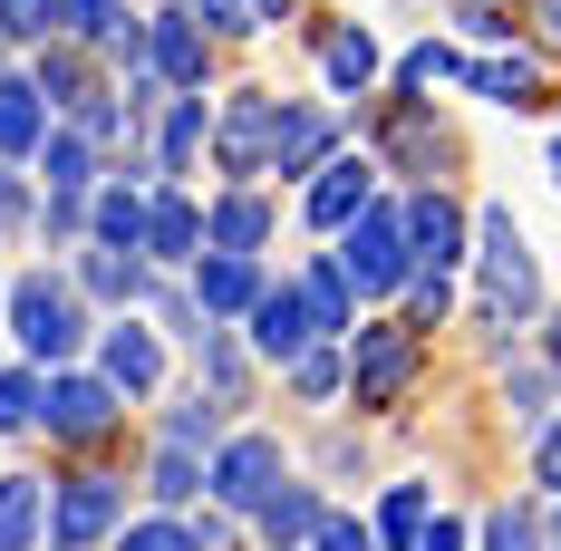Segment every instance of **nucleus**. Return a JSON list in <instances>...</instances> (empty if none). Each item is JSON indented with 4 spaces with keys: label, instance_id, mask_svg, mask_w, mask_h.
<instances>
[{
    "label": "nucleus",
    "instance_id": "37998d69",
    "mask_svg": "<svg viewBox=\"0 0 561 551\" xmlns=\"http://www.w3.org/2000/svg\"><path fill=\"white\" fill-rule=\"evenodd\" d=\"M407 551H465V523H455V513H426V532H416Z\"/></svg>",
    "mask_w": 561,
    "mask_h": 551
},
{
    "label": "nucleus",
    "instance_id": "49530a36",
    "mask_svg": "<svg viewBox=\"0 0 561 551\" xmlns=\"http://www.w3.org/2000/svg\"><path fill=\"white\" fill-rule=\"evenodd\" d=\"M455 20H465V30H474V39H504V30H513V20H504V10H494V0H465V10H455Z\"/></svg>",
    "mask_w": 561,
    "mask_h": 551
},
{
    "label": "nucleus",
    "instance_id": "7ed1b4c3",
    "mask_svg": "<svg viewBox=\"0 0 561 551\" xmlns=\"http://www.w3.org/2000/svg\"><path fill=\"white\" fill-rule=\"evenodd\" d=\"M416 368H426V330H416V320L348 330V397H358V406H407Z\"/></svg>",
    "mask_w": 561,
    "mask_h": 551
},
{
    "label": "nucleus",
    "instance_id": "a878e982",
    "mask_svg": "<svg viewBox=\"0 0 561 551\" xmlns=\"http://www.w3.org/2000/svg\"><path fill=\"white\" fill-rule=\"evenodd\" d=\"M272 165L280 174H320V165H330V116L290 107V116H280V156H272Z\"/></svg>",
    "mask_w": 561,
    "mask_h": 551
},
{
    "label": "nucleus",
    "instance_id": "09e8293b",
    "mask_svg": "<svg viewBox=\"0 0 561 551\" xmlns=\"http://www.w3.org/2000/svg\"><path fill=\"white\" fill-rule=\"evenodd\" d=\"M252 10H262V20H290V0H252Z\"/></svg>",
    "mask_w": 561,
    "mask_h": 551
},
{
    "label": "nucleus",
    "instance_id": "3c124183",
    "mask_svg": "<svg viewBox=\"0 0 561 551\" xmlns=\"http://www.w3.org/2000/svg\"><path fill=\"white\" fill-rule=\"evenodd\" d=\"M552 184H561V136H552Z\"/></svg>",
    "mask_w": 561,
    "mask_h": 551
},
{
    "label": "nucleus",
    "instance_id": "c03bdc74",
    "mask_svg": "<svg viewBox=\"0 0 561 551\" xmlns=\"http://www.w3.org/2000/svg\"><path fill=\"white\" fill-rule=\"evenodd\" d=\"M533 484H552V494H561V426L533 436Z\"/></svg>",
    "mask_w": 561,
    "mask_h": 551
},
{
    "label": "nucleus",
    "instance_id": "8fccbe9b",
    "mask_svg": "<svg viewBox=\"0 0 561 551\" xmlns=\"http://www.w3.org/2000/svg\"><path fill=\"white\" fill-rule=\"evenodd\" d=\"M542 30H552V39H561V0H542Z\"/></svg>",
    "mask_w": 561,
    "mask_h": 551
},
{
    "label": "nucleus",
    "instance_id": "20e7f679",
    "mask_svg": "<svg viewBox=\"0 0 561 551\" xmlns=\"http://www.w3.org/2000/svg\"><path fill=\"white\" fill-rule=\"evenodd\" d=\"M10 330H20V348L39 358V368H68L78 358V338H88V310H78V290L49 272L10 280Z\"/></svg>",
    "mask_w": 561,
    "mask_h": 551
},
{
    "label": "nucleus",
    "instance_id": "4c0bfd02",
    "mask_svg": "<svg viewBox=\"0 0 561 551\" xmlns=\"http://www.w3.org/2000/svg\"><path fill=\"white\" fill-rule=\"evenodd\" d=\"M194 484H204V474H194V445H165V455H156V484H146V494H156V503H194Z\"/></svg>",
    "mask_w": 561,
    "mask_h": 551
},
{
    "label": "nucleus",
    "instance_id": "de8ad7c7",
    "mask_svg": "<svg viewBox=\"0 0 561 551\" xmlns=\"http://www.w3.org/2000/svg\"><path fill=\"white\" fill-rule=\"evenodd\" d=\"M30 214H39V204H30V184L0 165V222H30Z\"/></svg>",
    "mask_w": 561,
    "mask_h": 551
},
{
    "label": "nucleus",
    "instance_id": "c85d7f7f",
    "mask_svg": "<svg viewBox=\"0 0 561 551\" xmlns=\"http://www.w3.org/2000/svg\"><path fill=\"white\" fill-rule=\"evenodd\" d=\"M388 156H397V165H416V174H436L455 146H446V126H426L416 107H397V116H388Z\"/></svg>",
    "mask_w": 561,
    "mask_h": 551
},
{
    "label": "nucleus",
    "instance_id": "423d86ee",
    "mask_svg": "<svg viewBox=\"0 0 561 551\" xmlns=\"http://www.w3.org/2000/svg\"><path fill=\"white\" fill-rule=\"evenodd\" d=\"M280 97L272 88H242V97H232L224 107V126H214V156H224V174H262L280 156Z\"/></svg>",
    "mask_w": 561,
    "mask_h": 551
},
{
    "label": "nucleus",
    "instance_id": "0eeeda50",
    "mask_svg": "<svg viewBox=\"0 0 561 551\" xmlns=\"http://www.w3.org/2000/svg\"><path fill=\"white\" fill-rule=\"evenodd\" d=\"M116 406H126V397H116L107 378H88V368H58L49 378V406H39V426H49L58 445H98L116 426Z\"/></svg>",
    "mask_w": 561,
    "mask_h": 551
},
{
    "label": "nucleus",
    "instance_id": "864d4df0",
    "mask_svg": "<svg viewBox=\"0 0 561 551\" xmlns=\"http://www.w3.org/2000/svg\"><path fill=\"white\" fill-rule=\"evenodd\" d=\"M552 551H561V532H552Z\"/></svg>",
    "mask_w": 561,
    "mask_h": 551
},
{
    "label": "nucleus",
    "instance_id": "79ce46f5",
    "mask_svg": "<svg viewBox=\"0 0 561 551\" xmlns=\"http://www.w3.org/2000/svg\"><path fill=\"white\" fill-rule=\"evenodd\" d=\"M407 300H416V330H436V320H446V300H455V280H446V272H407Z\"/></svg>",
    "mask_w": 561,
    "mask_h": 551
},
{
    "label": "nucleus",
    "instance_id": "dca6fc26",
    "mask_svg": "<svg viewBox=\"0 0 561 551\" xmlns=\"http://www.w3.org/2000/svg\"><path fill=\"white\" fill-rule=\"evenodd\" d=\"M58 39H98V49L136 58L146 49V20H136L126 0H58Z\"/></svg>",
    "mask_w": 561,
    "mask_h": 551
},
{
    "label": "nucleus",
    "instance_id": "603ef678",
    "mask_svg": "<svg viewBox=\"0 0 561 551\" xmlns=\"http://www.w3.org/2000/svg\"><path fill=\"white\" fill-rule=\"evenodd\" d=\"M272 551H320V542H272Z\"/></svg>",
    "mask_w": 561,
    "mask_h": 551
},
{
    "label": "nucleus",
    "instance_id": "f03ea898",
    "mask_svg": "<svg viewBox=\"0 0 561 551\" xmlns=\"http://www.w3.org/2000/svg\"><path fill=\"white\" fill-rule=\"evenodd\" d=\"M474 242H484V320H494V330L533 320V310H542V272H533L523 222H513L504 204H484V214H474Z\"/></svg>",
    "mask_w": 561,
    "mask_h": 551
},
{
    "label": "nucleus",
    "instance_id": "c756f323",
    "mask_svg": "<svg viewBox=\"0 0 561 551\" xmlns=\"http://www.w3.org/2000/svg\"><path fill=\"white\" fill-rule=\"evenodd\" d=\"M39 406H49V378L39 368H0V436L39 426Z\"/></svg>",
    "mask_w": 561,
    "mask_h": 551
},
{
    "label": "nucleus",
    "instance_id": "f3484780",
    "mask_svg": "<svg viewBox=\"0 0 561 551\" xmlns=\"http://www.w3.org/2000/svg\"><path fill=\"white\" fill-rule=\"evenodd\" d=\"M368 194H378V165H368V156H330V165H320V184H310V222H320V232H339Z\"/></svg>",
    "mask_w": 561,
    "mask_h": 551
},
{
    "label": "nucleus",
    "instance_id": "72a5a7b5",
    "mask_svg": "<svg viewBox=\"0 0 561 551\" xmlns=\"http://www.w3.org/2000/svg\"><path fill=\"white\" fill-rule=\"evenodd\" d=\"M484 551H542V523H533L523 503H494V513H484Z\"/></svg>",
    "mask_w": 561,
    "mask_h": 551
},
{
    "label": "nucleus",
    "instance_id": "bb28decb",
    "mask_svg": "<svg viewBox=\"0 0 561 551\" xmlns=\"http://www.w3.org/2000/svg\"><path fill=\"white\" fill-rule=\"evenodd\" d=\"M320 523H330V503L310 494V484H280V494L262 503V532H272V542H320Z\"/></svg>",
    "mask_w": 561,
    "mask_h": 551
},
{
    "label": "nucleus",
    "instance_id": "a19ab883",
    "mask_svg": "<svg viewBox=\"0 0 561 551\" xmlns=\"http://www.w3.org/2000/svg\"><path fill=\"white\" fill-rule=\"evenodd\" d=\"M184 10H194L214 39H242V30H262V10H252V0H184Z\"/></svg>",
    "mask_w": 561,
    "mask_h": 551
},
{
    "label": "nucleus",
    "instance_id": "a211bd4d",
    "mask_svg": "<svg viewBox=\"0 0 561 551\" xmlns=\"http://www.w3.org/2000/svg\"><path fill=\"white\" fill-rule=\"evenodd\" d=\"M78 290H98V300H116V310H126V300H146L156 280H146V252H116V242H88V252H78Z\"/></svg>",
    "mask_w": 561,
    "mask_h": 551
},
{
    "label": "nucleus",
    "instance_id": "6e6552de",
    "mask_svg": "<svg viewBox=\"0 0 561 551\" xmlns=\"http://www.w3.org/2000/svg\"><path fill=\"white\" fill-rule=\"evenodd\" d=\"M204 484H214L232 513H262V503L290 484V464H280L272 436H224V455H214V474H204Z\"/></svg>",
    "mask_w": 561,
    "mask_h": 551
},
{
    "label": "nucleus",
    "instance_id": "ddd939ff",
    "mask_svg": "<svg viewBox=\"0 0 561 551\" xmlns=\"http://www.w3.org/2000/svg\"><path fill=\"white\" fill-rule=\"evenodd\" d=\"M146 49H156V78H174V88H204V20L194 10H156L146 20Z\"/></svg>",
    "mask_w": 561,
    "mask_h": 551
},
{
    "label": "nucleus",
    "instance_id": "e433bc0d",
    "mask_svg": "<svg viewBox=\"0 0 561 551\" xmlns=\"http://www.w3.org/2000/svg\"><path fill=\"white\" fill-rule=\"evenodd\" d=\"M339 378H348L339 348H300V358H290V387H300V397H339Z\"/></svg>",
    "mask_w": 561,
    "mask_h": 551
},
{
    "label": "nucleus",
    "instance_id": "a18cd8bd",
    "mask_svg": "<svg viewBox=\"0 0 561 551\" xmlns=\"http://www.w3.org/2000/svg\"><path fill=\"white\" fill-rule=\"evenodd\" d=\"M320 551H378V542H368V532H358L348 513H330V523H320Z\"/></svg>",
    "mask_w": 561,
    "mask_h": 551
},
{
    "label": "nucleus",
    "instance_id": "cd10ccee",
    "mask_svg": "<svg viewBox=\"0 0 561 551\" xmlns=\"http://www.w3.org/2000/svg\"><path fill=\"white\" fill-rule=\"evenodd\" d=\"M465 78H474L484 97H504V107H542V68H533L523 49H513V58H474Z\"/></svg>",
    "mask_w": 561,
    "mask_h": 551
},
{
    "label": "nucleus",
    "instance_id": "393cba45",
    "mask_svg": "<svg viewBox=\"0 0 561 551\" xmlns=\"http://www.w3.org/2000/svg\"><path fill=\"white\" fill-rule=\"evenodd\" d=\"M320 68H330V88H339V97H358V88L378 78V39L348 20V30H330V39H320Z\"/></svg>",
    "mask_w": 561,
    "mask_h": 551
},
{
    "label": "nucleus",
    "instance_id": "4468645a",
    "mask_svg": "<svg viewBox=\"0 0 561 551\" xmlns=\"http://www.w3.org/2000/svg\"><path fill=\"white\" fill-rule=\"evenodd\" d=\"M39 184L68 194V204H88V194H98V136H88V126H49V136H39Z\"/></svg>",
    "mask_w": 561,
    "mask_h": 551
},
{
    "label": "nucleus",
    "instance_id": "473e14b6",
    "mask_svg": "<svg viewBox=\"0 0 561 551\" xmlns=\"http://www.w3.org/2000/svg\"><path fill=\"white\" fill-rule=\"evenodd\" d=\"M165 445H224V397H214V406H204V397H184V406L165 416Z\"/></svg>",
    "mask_w": 561,
    "mask_h": 551
},
{
    "label": "nucleus",
    "instance_id": "f704fd0d",
    "mask_svg": "<svg viewBox=\"0 0 561 551\" xmlns=\"http://www.w3.org/2000/svg\"><path fill=\"white\" fill-rule=\"evenodd\" d=\"M58 30V0H0V39H20V49H39Z\"/></svg>",
    "mask_w": 561,
    "mask_h": 551
},
{
    "label": "nucleus",
    "instance_id": "9b49d317",
    "mask_svg": "<svg viewBox=\"0 0 561 551\" xmlns=\"http://www.w3.org/2000/svg\"><path fill=\"white\" fill-rule=\"evenodd\" d=\"M39 97H49L58 116H88L98 107V97H107V88H98V68H88V39H39Z\"/></svg>",
    "mask_w": 561,
    "mask_h": 551
},
{
    "label": "nucleus",
    "instance_id": "2eb2a0df",
    "mask_svg": "<svg viewBox=\"0 0 561 551\" xmlns=\"http://www.w3.org/2000/svg\"><path fill=\"white\" fill-rule=\"evenodd\" d=\"M310 300H300V280H280V290H262V300H252V348H262V358H300V348H310Z\"/></svg>",
    "mask_w": 561,
    "mask_h": 551
},
{
    "label": "nucleus",
    "instance_id": "2f4dec72",
    "mask_svg": "<svg viewBox=\"0 0 561 551\" xmlns=\"http://www.w3.org/2000/svg\"><path fill=\"white\" fill-rule=\"evenodd\" d=\"M194 146H204V88H184V97H174V116H165V174L194 165Z\"/></svg>",
    "mask_w": 561,
    "mask_h": 551
},
{
    "label": "nucleus",
    "instance_id": "ea45409f",
    "mask_svg": "<svg viewBox=\"0 0 561 551\" xmlns=\"http://www.w3.org/2000/svg\"><path fill=\"white\" fill-rule=\"evenodd\" d=\"M116 551H204V542H194V523H126Z\"/></svg>",
    "mask_w": 561,
    "mask_h": 551
},
{
    "label": "nucleus",
    "instance_id": "f8f14e48",
    "mask_svg": "<svg viewBox=\"0 0 561 551\" xmlns=\"http://www.w3.org/2000/svg\"><path fill=\"white\" fill-rule=\"evenodd\" d=\"M407 252H416V272H455L465 262V214H455L436 184L407 204Z\"/></svg>",
    "mask_w": 561,
    "mask_h": 551
},
{
    "label": "nucleus",
    "instance_id": "58836bf2",
    "mask_svg": "<svg viewBox=\"0 0 561 551\" xmlns=\"http://www.w3.org/2000/svg\"><path fill=\"white\" fill-rule=\"evenodd\" d=\"M397 78H407V88H436V78H465V58H455L446 39H426V49H407V58H397Z\"/></svg>",
    "mask_w": 561,
    "mask_h": 551
},
{
    "label": "nucleus",
    "instance_id": "f257e3e1",
    "mask_svg": "<svg viewBox=\"0 0 561 551\" xmlns=\"http://www.w3.org/2000/svg\"><path fill=\"white\" fill-rule=\"evenodd\" d=\"M339 272H348V290H368V300H388V290H407V272H416V252H407V204H358V214L339 222Z\"/></svg>",
    "mask_w": 561,
    "mask_h": 551
},
{
    "label": "nucleus",
    "instance_id": "39448f33",
    "mask_svg": "<svg viewBox=\"0 0 561 551\" xmlns=\"http://www.w3.org/2000/svg\"><path fill=\"white\" fill-rule=\"evenodd\" d=\"M116 513H126L116 474H68L49 494V551H98L116 532Z\"/></svg>",
    "mask_w": 561,
    "mask_h": 551
},
{
    "label": "nucleus",
    "instance_id": "4be33fe9",
    "mask_svg": "<svg viewBox=\"0 0 561 551\" xmlns=\"http://www.w3.org/2000/svg\"><path fill=\"white\" fill-rule=\"evenodd\" d=\"M146 252H156V262H194V252H204V214H194L184 194H156V204H146Z\"/></svg>",
    "mask_w": 561,
    "mask_h": 551
},
{
    "label": "nucleus",
    "instance_id": "412c9836",
    "mask_svg": "<svg viewBox=\"0 0 561 551\" xmlns=\"http://www.w3.org/2000/svg\"><path fill=\"white\" fill-rule=\"evenodd\" d=\"M39 136H49L39 78H0V156H39Z\"/></svg>",
    "mask_w": 561,
    "mask_h": 551
},
{
    "label": "nucleus",
    "instance_id": "1a4fd4ad",
    "mask_svg": "<svg viewBox=\"0 0 561 551\" xmlns=\"http://www.w3.org/2000/svg\"><path fill=\"white\" fill-rule=\"evenodd\" d=\"M98 378H107L116 397H156V378H165V348H156V330H146V320H116V330H98Z\"/></svg>",
    "mask_w": 561,
    "mask_h": 551
},
{
    "label": "nucleus",
    "instance_id": "6ab92c4d",
    "mask_svg": "<svg viewBox=\"0 0 561 551\" xmlns=\"http://www.w3.org/2000/svg\"><path fill=\"white\" fill-rule=\"evenodd\" d=\"M39 532H49V484L0 474V551H39Z\"/></svg>",
    "mask_w": 561,
    "mask_h": 551
},
{
    "label": "nucleus",
    "instance_id": "aec40b11",
    "mask_svg": "<svg viewBox=\"0 0 561 551\" xmlns=\"http://www.w3.org/2000/svg\"><path fill=\"white\" fill-rule=\"evenodd\" d=\"M146 204H156V194H136V184H98V194H88V232L116 242V252H146Z\"/></svg>",
    "mask_w": 561,
    "mask_h": 551
},
{
    "label": "nucleus",
    "instance_id": "7c9ffc66",
    "mask_svg": "<svg viewBox=\"0 0 561 551\" xmlns=\"http://www.w3.org/2000/svg\"><path fill=\"white\" fill-rule=\"evenodd\" d=\"M426 513H436V503H426V484H397V494L378 503V542H388V551H407L416 532H426Z\"/></svg>",
    "mask_w": 561,
    "mask_h": 551
},
{
    "label": "nucleus",
    "instance_id": "c9c22d12",
    "mask_svg": "<svg viewBox=\"0 0 561 551\" xmlns=\"http://www.w3.org/2000/svg\"><path fill=\"white\" fill-rule=\"evenodd\" d=\"M194 348H204V387H214L224 406H242V358H232V338H224V330H204Z\"/></svg>",
    "mask_w": 561,
    "mask_h": 551
},
{
    "label": "nucleus",
    "instance_id": "9d476101",
    "mask_svg": "<svg viewBox=\"0 0 561 551\" xmlns=\"http://www.w3.org/2000/svg\"><path fill=\"white\" fill-rule=\"evenodd\" d=\"M194 300H204V320H232V310H252L262 300V262L252 252H194Z\"/></svg>",
    "mask_w": 561,
    "mask_h": 551
},
{
    "label": "nucleus",
    "instance_id": "5701e85b",
    "mask_svg": "<svg viewBox=\"0 0 561 551\" xmlns=\"http://www.w3.org/2000/svg\"><path fill=\"white\" fill-rule=\"evenodd\" d=\"M204 242H214V252H262V242H272V204H262V194H224V204L204 214Z\"/></svg>",
    "mask_w": 561,
    "mask_h": 551
},
{
    "label": "nucleus",
    "instance_id": "b1692460",
    "mask_svg": "<svg viewBox=\"0 0 561 551\" xmlns=\"http://www.w3.org/2000/svg\"><path fill=\"white\" fill-rule=\"evenodd\" d=\"M300 300H310V330H320V338H348V330H358V310H348V272H339V252L300 272Z\"/></svg>",
    "mask_w": 561,
    "mask_h": 551
}]
</instances>
